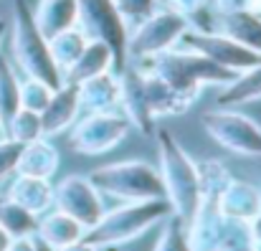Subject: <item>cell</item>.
<instances>
[{
	"label": "cell",
	"instance_id": "obj_1",
	"mask_svg": "<svg viewBox=\"0 0 261 251\" xmlns=\"http://www.w3.org/2000/svg\"><path fill=\"white\" fill-rule=\"evenodd\" d=\"M155 142L160 153V178L165 185V200L180 221H190L200 200V172L198 163L168 130H155Z\"/></svg>",
	"mask_w": 261,
	"mask_h": 251
},
{
	"label": "cell",
	"instance_id": "obj_2",
	"mask_svg": "<svg viewBox=\"0 0 261 251\" xmlns=\"http://www.w3.org/2000/svg\"><path fill=\"white\" fill-rule=\"evenodd\" d=\"M173 213L170 203L165 198H152V200H129L122 203L112 211H104V216L87 229L84 239L99 249H112L122 246L127 241H135L137 236L147 234L152 226L163 223Z\"/></svg>",
	"mask_w": 261,
	"mask_h": 251
},
{
	"label": "cell",
	"instance_id": "obj_3",
	"mask_svg": "<svg viewBox=\"0 0 261 251\" xmlns=\"http://www.w3.org/2000/svg\"><path fill=\"white\" fill-rule=\"evenodd\" d=\"M140 66L147 71H155L158 77H163L165 82L173 84L177 91H182L190 99H198L203 86H226L239 77V74L213 64L203 54L182 48V46H175L155 59L140 61Z\"/></svg>",
	"mask_w": 261,
	"mask_h": 251
},
{
	"label": "cell",
	"instance_id": "obj_4",
	"mask_svg": "<svg viewBox=\"0 0 261 251\" xmlns=\"http://www.w3.org/2000/svg\"><path fill=\"white\" fill-rule=\"evenodd\" d=\"M10 46H13V59L25 77L41 79L54 89L64 84V74L51 56L48 38L36 26L33 8L28 0H13V43Z\"/></svg>",
	"mask_w": 261,
	"mask_h": 251
},
{
	"label": "cell",
	"instance_id": "obj_5",
	"mask_svg": "<svg viewBox=\"0 0 261 251\" xmlns=\"http://www.w3.org/2000/svg\"><path fill=\"white\" fill-rule=\"evenodd\" d=\"M87 178L101 195H112L124 203L165 198L160 170L147 160H122V163L99 165Z\"/></svg>",
	"mask_w": 261,
	"mask_h": 251
},
{
	"label": "cell",
	"instance_id": "obj_6",
	"mask_svg": "<svg viewBox=\"0 0 261 251\" xmlns=\"http://www.w3.org/2000/svg\"><path fill=\"white\" fill-rule=\"evenodd\" d=\"M76 26L87 38L104 41L114 56V74L127 66L129 28L122 20L114 0H76Z\"/></svg>",
	"mask_w": 261,
	"mask_h": 251
},
{
	"label": "cell",
	"instance_id": "obj_7",
	"mask_svg": "<svg viewBox=\"0 0 261 251\" xmlns=\"http://www.w3.org/2000/svg\"><path fill=\"white\" fill-rule=\"evenodd\" d=\"M190 28V23L175 10H155L147 20L135 26L127 38V61L140 64L155 59L180 43V36Z\"/></svg>",
	"mask_w": 261,
	"mask_h": 251
},
{
	"label": "cell",
	"instance_id": "obj_8",
	"mask_svg": "<svg viewBox=\"0 0 261 251\" xmlns=\"http://www.w3.org/2000/svg\"><path fill=\"white\" fill-rule=\"evenodd\" d=\"M203 130L228 153L244 158H261V124L236 109H213L200 117Z\"/></svg>",
	"mask_w": 261,
	"mask_h": 251
},
{
	"label": "cell",
	"instance_id": "obj_9",
	"mask_svg": "<svg viewBox=\"0 0 261 251\" xmlns=\"http://www.w3.org/2000/svg\"><path fill=\"white\" fill-rule=\"evenodd\" d=\"M129 122L122 112H87L69 130V147L79 155H101L117 147L129 135Z\"/></svg>",
	"mask_w": 261,
	"mask_h": 251
},
{
	"label": "cell",
	"instance_id": "obj_10",
	"mask_svg": "<svg viewBox=\"0 0 261 251\" xmlns=\"http://www.w3.org/2000/svg\"><path fill=\"white\" fill-rule=\"evenodd\" d=\"M182 48H190V51H198L203 54L205 59H211L213 64L233 71V74H244L249 69H254L261 61L259 54L249 51L246 46H241L239 41H233L231 36L221 33V31H193L188 28L182 36H180V43Z\"/></svg>",
	"mask_w": 261,
	"mask_h": 251
},
{
	"label": "cell",
	"instance_id": "obj_11",
	"mask_svg": "<svg viewBox=\"0 0 261 251\" xmlns=\"http://www.w3.org/2000/svg\"><path fill=\"white\" fill-rule=\"evenodd\" d=\"M54 208L91 229L104 216L101 193L91 185L87 175H66L54 185Z\"/></svg>",
	"mask_w": 261,
	"mask_h": 251
},
{
	"label": "cell",
	"instance_id": "obj_12",
	"mask_svg": "<svg viewBox=\"0 0 261 251\" xmlns=\"http://www.w3.org/2000/svg\"><path fill=\"white\" fill-rule=\"evenodd\" d=\"M117 79H119V112L127 117L129 127H135L145 137H152L155 135V117H152L150 104H147L142 69L137 64L127 61V66L122 71H117Z\"/></svg>",
	"mask_w": 261,
	"mask_h": 251
},
{
	"label": "cell",
	"instance_id": "obj_13",
	"mask_svg": "<svg viewBox=\"0 0 261 251\" xmlns=\"http://www.w3.org/2000/svg\"><path fill=\"white\" fill-rule=\"evenodd\" d=\"M82 104H79V84L64 82L59 89H54L46 109L41 112L43 137H56L61 132H69L71 124L79 119Z\"/></svg>",
	"mask_w": 261,
	"mask_h": 251
},
{
	"label": "cell",
	"instance_id": "obj_14",
	"mask_svg": "<svg viewBox=\"0 0 261 251\" xmlns=\"http://www.w3.org/2000/svg\"><path fill=\"white\" fill-rule=\"evenodd\" d=\"M218 208L226 221L249 223L261 208V188L249 180H239L231 175V180L223 185V190L218 195Z\"/></svg>",
	"mask_w": 261,
	"mask_h": 251
},
{
	"label": "cell",
	"instance_id": "obj_15",
	"mask_svg": "<svg viewBox=\"0 0 261 251\" xmlns=\"http://www.w3.org/2000/svg\"><path fill=\"white\" fill-rule=\"evenodd\" d=\"M140 66V64H137ZM142 69V66H140ZM142 77H145V94H147V104H150V112L152 117H173V114H185L195 99L185 96L182 91H177L173 84H168L163 77H158L155 71H147L142 69Z\"/></svg>",
	"mask_w": 261,
	"mask_h": 251
},
{
	"label": "cell",
	"instance_id": "obj_16",
	"mask_svg": "<svg viewBox=\"0 0 261 251\" xmlns=\"http://www.w3.org/2000/svg\"><path fill=\"white\" fill-rule=\"evenodd\" d=\"M5 198L15 200L18 206L28 208L36 216H43L54 208V185L48 178H33V175H18L8 185Z\"/></svg>",
	"mask_w": 261,
	"mask_h": 251
},
{
	"label": "cell",
	"instance_id": "obj_17",
	"mask_svg": "<svg viewBox=\"0 0 261 251\" xmlns=\"http://www.w3.org/2000/svg\"><path fill=\"white\" fill-rule=\"evenodd\" d=\"M82 112H117L119 109V79L114 71L96 74L79 84Z\"/></svg>",
	"mask_w": 261,
	"mask_h": 251
},
{
	"label": "cell",
	"instance_id": "obj_18",
	"mask_svg": "<svg viewBox=\"0 0 261 251\" xmlns=\"http://www.w3.org/2000/svg\"><path fill=\"white\" fill-rule=\"evenodd\" d=\"M104 71H114L112 48L104 41L89 38L84 51L79 54V59L64 71V82L82 84V82H87V79H91V77H96V74H104Z\"/></svg>",
	"mask_w": 261,
	"mask_h": 251
},
{
	"label": "cell",
	"instance_id": "obj_19",
	"mask_svg": "<svg viewBox=\"0 0 261 251\" xmlns=\"http://www.w3.org/2000/svg\"><path fill=\"white\" fill-rule=\"evenodd\" d=\"M216 31L231 36L233 41L261 56V15L249 10L216 13Z\"/></svg>",
	"mask_w": 261,
	"mask_h": 251
},
{
	"label": "cell",
	"instance_id": "obj_20",
	"mask_svg": "<svg viewBox=\"0 0 261 251\" xmlns=\"http://www.w3.org/2000/svg\"><path fill=\"white\" fill-rule=\"evenodd\" d=\"M84 234H87V229L79 221H74L71 216H66V213H61L56 208L46 211L43 216H38L36 236L41 241H46L48 246H54V249H64V246L84 239Z\"/></svg>",
	"mask_w": 261,
	"mask_h": 251
},
{
	"label": "cell",
	"instance_id": "obj_21",
	"mask_svg": "<svg viewBox=\"0 0 261 251\" xmlns=\"http://www.w3.org/2000/svg\"><path fill=\"white\" fill-rule=\"evenodd\" d=\"M61 165V155L59 150L46 140H36V142H28L23 145L20 150V158H18V165H15V172L18 175H33V178H48L59 170Z\"/></svg>",
	"mask_w": 261,
	"mask_h": 251
},
{
	"label": "cell",
	"instance_id": "obj_22",
	"mask_svg": "<svg viewBox=\"0 0 261 251\" xmlns=\"http://www.w3.org/2000/svg\"><path fill=\"white\" fill-rule=\"evenodd\" d=\"M261 99V61L239 74L236 79L226 86H221L218 96H216V107L218 109H236V107H244V104H251V102H259Z\"/></svg>",
	"mask_w": 261,
	"mask_h": 251
},
{
	"label": "cell",
	"instance_id": "obj_23",
	"mask_svg": "<svg viewBox=\"0 0 261 251\" xmlns=\"http://www.w3.org/2000/svg\"><path fill=\"white\" fill-rule=\"evenodd\" d=\"M38 31L51 38L71 26H76V0H38L33 10Z\"/></svg>",
	"mask_w": 261,
	"mask_h": 251
},
{
	"label": "cell",
	"instance_id": "obj_24",
	"mask_svg": "<svg viewBox=\"0 0 261 251\" xmlns=\"http://www.w3.org/2000/svg\"><path fill=\"white\" fill-rule=\"evenodd\" d=\"M87 41L89 38L84 36V31H82L79 26H71V28H66V31H61V33H56V36L48 38L51 56H54L56 66L61 69V74L79 59V54L84 51Z\"/></svg>",
	"mask_w": 261,
	"mask_h": 251
},
{
	"label": "cell",
	"instance_id": "obj_25",
	"mask_svg": "<svg viewBox=\"0 0 261 251\" xmlns=\"http://www.w3.org/2000/svg\"><path fill=\"white\" fill-rule=\"evenodd\" d=\"M0 226L8 231L10 239H25V236H36V226H38V216L31 213L28 208L18 206L10 198H0Z\"/></svg>",
	"mask_w": 261,
	"mask_h": 251
},
{
	"label": "cell",
	"instance_id": "obj_26",
	"mask_svg": "<svg viewBox=\"0 0 261 251\" xmlns=\"http://www.w3.org/2000/svg\"><path fill=\"white\" fill-rule=\"evenodd\" d=\"M168 10L180 13L193 31H213L216 28V10L213 0H158Z\"/></svg>",
	"mask_w": 261,
	"mask_h": 251
},
{
	"label": "cell",
	"instance_id": "obj_27",
	"mask_svg": "<svg viewBox=\"0 0 261 251\" xmlns=\"http://www.w3.org/2000/svg\"><path fill=\"white\" fill-rule=\"evenodd\" d=\"M20 109V79L13 71L10 59L0 51V122H5Z\"/></svg>",
	"mask_w": 261,
	"mask_h": 251
},
{
	"label": "cell",
	"instance_id": "obj_28",
	"mask_svg": "<svg viewBox=\"0 0 261 251\" xmlns=\"http://www.w3.org/2000/svg\"><path fill=\"white\" fill-rule=\"evenodd\" d=\"M5 135L20 145L36 142L43 137V124H41V114L28 112V109H18L8 122H5Z\"/></svg>",
	"mask_w": 261,
	"mask_h": 251
},
{
	"label": "cell",
	"instance_id": "obj_29",
	"mask_svg": "<svg viewBox=\"0 0 261 251\" xmlns=\"http://www.w3.org/2000/svg\"><path fill=\"white\" fill-rule=\"evenodd\" d=\"M152 251H190V239H188V223L180 221L175 213H170L163 221V231L158 236V244Z\"/></svg>",
	"mask_w": 261,
	"mask_h": 251
},
{
	"label": "cell",
	"instance_id": "obj_30",
	"mask_svg": "<svg viewBox=\"0 0 261 251\" xmlns=\"http://www.w3.org/2000/svg\"><path fill=\"white\" fill-rule=\"evenodd\" d=\"M51 94H54V86H48V84L41 82V79L25 77L20 82V109H28V112L41 114L46 109Z\"/></svg>",
	"mask_w": 261,
	"mask_h": 251
},
{
	"label": "cell",
	"instance_id": "obj_31",
	"mask_svg": "<svg viewBox=\"0 0 261 251\" xmlns=\"http://www.w3.org/2000/svg\"><path fill=\"white\" fill-rule=\"evenodd\" d=\"M114 5L129 31L135 26H140L142 20H147L158 10V0H114Z\"/></svg>",
	"mask_w": 261,
	"mask_h": 251
},
{
	"label": "cell",
	"instance_id": "obj_32",
	"mask_svg": "<svg viewBox=\"0 0 261 251\" xmlns=\"http://www.w3.org/2000/svg\"><path fill=\"white\" fill-rule=\"evenodd\" d=\"M218 251H259L251 239H249V229L241 221H226V234Z\"/></svg>",
	"mask_w": 261,
	"mask_h": 251
},
{
	"label": "cell",
	"instance_id": "obj_33",
	"mask_svg": "<svg viewBox=\"0 0 261 251\" xmlns=\"http://www.w3.org/2000/svg\"><path fill=\"white\" fill-rule=\"evenodd\" d=\"M20 150H23L20 142H15L10 137H0V180H5L10 172H15Z\"/></svg>",
	"mask_w": 261,
	"mask_h": 251
},
{
	"label": "cell",
	"instance_id": "obj_34",
	"mask_svg": "<svg viewBox=\"0 0 261 251\" xmlns=\"http://www.w3.org/2000/svg\"><path fill=\"white\" fill-rule=\"evenodd\" d=\"M216 13H233V10H249L261 15V0H213Z\"/></svg>",
	"mask_w": 261,
	"mask_h": 251
},
{
	"label": "cell",
	"instance_id": "obj_35",
	"mask_svg": "<svg viewBox=\"0 0 261 251\" xmlns=\"http://www.w3.org/2000/svg\"><path fill=\"white\" fill-rule=\"evenodd\" d=\"M246 229H249V239H251V244L261 251V208H259V213L246 223Z\"/></svg>",
	"mask_w": 261,
	"mask_h": 251
},
{
	"label": "cell",
	"instance_id": "obj_36",
	"mask_svg": "<svg viewBox=\"0 0 261 251\" xmlns=\"http://www.w3.org/2000/svg\"><path fill=\"white\" fill-rule=\"evenodd\" d=\"M8 251H36V241L33 236H25V239H13Z\"/></svg>",
	"mask_w": 261,
	"mask_h": 251
},
{
	"label": "cell",
	"instance_id": "obj_37",
	"mask_svg": "<svg viewBox=\"0 0 261 251\" xmlns=\"http://www.w3.org/2000/svg\"><path fill=\"white\" fill-rule=\"evenodd\" d=\"M59 251H101L99 246H94V244H89L87 239H79V241H74V244H69V246H64V249Z\"/></svg>",
	"mask_w": 261,
	"mask_h": 251
},
{
	"label": "cell",
	"instance_id": "obj_38",
	"mask_svg": "<svg viewBox=\"0 0 261 251\" xmlns=\"http://www.w3.org/2000/svg\"><path fill=\"white\" fill-rule=\"evenodd\" d=\"M10 241H13V239H10V236H8V231H5V229L0 226V251H8Z\"/></svg>",
	"mask_w": 261,
	"mask_h": 251
},
{
	"label": "cell",
	"instance_id": "obj_39",
	"mask_svg": "<svg viewBox=\"0 0 261 251\" xmlns=\"http://www.w3.org/2000/svg\"><path fill=\"white\" fill-rule=\"evenodd\" d=\"M33 241H36V251H59V249H54V246H48L46 241H41L38 236H33Z\"/></svg>",
	"mask_w": 261,
	"mask_h": 251
},
{
	"label": "cell",
	"instance_id": "obj_40",
	"mask_svg": "<svg viewBox=\"0 0 261 251\" xmlns=\"http://www.w3.org/2000/svg\"><path fill=\"white\" fill-rule=\"evenodd\" d=\"M5 33H8V20L0 18V46H3V41H5Z\"/></svg>",
	"mask_w": 261,
	"mask_h": 251
},
{
	"label": "cell",
	"instance_id": "obj_41",
	"mask_svg": "<svg viewBox=\"0 0 261 251\" xmlns=\"http://www.w3.org/2000/svg\"><path fill=\"white\" fill-rule=\"evenodd\" d=\"M104 251H119V246H112V249H104Z\"/></svg>",
	"mask_w": 261,
	"mask_h": 251
},
{
	"label": "cell",
	"instance_id": "obj_42",
	"mask_svg": "<svg viewBox=\"0 0 261 251\" xmlns=\"http://www.w3.org/2000/svg\"><path fill=\"white\" fill-rule=\"evenodd\" d=\"M3 132H5V127H3V122H0V135H3Z\"/></svg>",
	"mask_w": 261,
	"mask_h": 251
},
{
	"label": "cell",
	"instance_id": "obj_43",
	"mask_svg": "<svg viewBox=\"0 0 261 251\" xmlns=\"http://www.w3.org/2000/svg\"><path fill=\"white\" fill-rule=\"evenodd\" d=\"M0 198H3V195H0Z\"/></svg>",
	"mask_w": 261,
	"mask_h": 251
}]
</instances>
